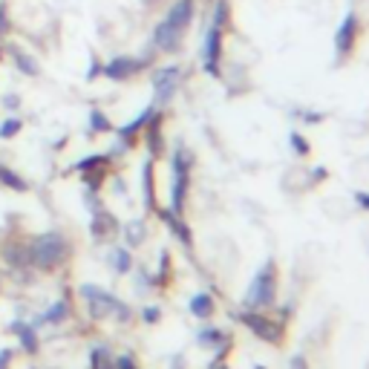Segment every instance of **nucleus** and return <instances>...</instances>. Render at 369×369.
<instances>
[{
	"label": "nucleus",
	"mask_w": 369,
	"mask_h": 369,
	"mask_svg": "<svg viewBox=\"0 0 369 369\" xmlns=\"http://www.w3.org/2000/svg\"><path fill=\"white\" fill-rule=\"evenodd\" d=\"M170 211L174 214H185V202H188V188H190V153L185 144L174 147V156H170Z\"/></svg>",
	"instance_id": "7ed1b4c3"
},
{
	"label": "nucleus",
	"mask_w": 369,
	"mask_h": 369,
	"mask_svg": "<svg viewBox=\"0 0 369 369\" xmlns=\"http://www.w3.org/2000/svg\"><path fill=\"white\" fill-rule=\"evenodd\" d=\"M254 369H265V366H254Z\"/></svg>",
	"instance_id": "ea45409f"
},
{
	"label": "nucleus",
	"mask_w": 369,
	"mask_h": 369,
	"mask_svg": "<svg viewBox=\"0 0 369 369\" xmlns=\"http://www.w3.org/2000/svg\"><path fill=\"white\" fill-rule=\"evenodd\" d=\"M110 165V153H92V156H84L81 162H76L72 167L78 170V174H87V170H95V167H107Z\"/></svg>",
	"instance_id": "4be33fe9"
},
{
	"label": "nucleus",
	"mask_w": 369,
	"mask_h": 369,
	"mask_svg": "<svg viewBox=\"0 0 369 369\" xmlns=\"http://www.w3.org/2000/svg\"><path fill=\"white\" fill-rule=\"evenodd\" d=\"M110 263H113V268H116L118 274H127L130 268H133V257H130L127 249H116V251H110Z\"/></svg>",
	"instance_id": "5701e85b"
},
{
	"label": "nucleus",
	"mask_w": 369,
	"mask_h": 369,
	"mask_svg": "<svg viewBox=\"0 0 369 369\" xmlns=\"http://www.w3.org/2000/svg\"><path fill=\"white\" fill-rule=\"evenodd\" d=\"M288 141H291V151L298 153V156H306L309 153V141L298 133V130H291V136H288Z\"/></svg>",
	"instance_id": "cd10ccee"
},
{
	"label": "nucleus",
	"mask_w": 369,
	"mask_h": 369,
	"mask_svg": "<svg viewBox=\"0 0 369 369\" xmlns=\"http://www.w3.org/2000/svg\"><path fill=\"white\" fill-rule=\"evenodd\" d=\"M277 300V265H274V260H268L260 272L254 274V280H251V286H249V291H245V306L249 309H268Z\"/></svg>",
	"instance_id": "20e7f679"
},
{
	"label": "nucleus",
	"mask_w": 369,
	"mask_h": 369,
	"mask_svg": "<svg viewBox=\"0 0 369 369\" xmlns=\"http://www.w3.org/2000/svg\"><path fill=\"white\" fill-rule=\"evenodd\" d=\"M196 340H200L202 347L216 349V355H219V358H223V355L228 352V335H225L223 329H216V326H205V329H200Z\"/></svg>",
	"instance_id": "2eb2a0df"
},
{
	"label": "nucleus",
	"mask_w": 369,
	"mask_h": 369,
	"mask_svg": "<svg viewBox=\"0 0 369 369\" xmlns=\"http://www.w3.org/2000/svg\"><path fill=\"white\" fill-rule=\"evenodd\" d=\"M90 366H92V369H113L110 349H107V347H92V352H90Z\"/></svg>",
	"instance_id": "393cba45"
},
{
	"label": "nucleus",
	"mask_w": 369,
	"mask_h": 369,
	"mask_svg": "<svg viewBox=\"0 0 369 369\" xmlns=\"http://www.w3.org/2000/svg\"><path fill=\"white\" fill-rule=\"evenodd\" d=\"M67 314H69V306H67V300H58V303H53V306H49L41 317H35V329L38 326H55V323H64L67 321Z\"/></svg>",
	"instance_id": "6ab92c4d"
},
{
	"label": "nucleus",
	"mask_w": 369,
	"mask_h": 369,
	"mask_svg": "<svg viewBox=\"0 0 369 369\" xmlns=\"http://www.w3.org/2000/svg\"><path fill=\"white\" fill-rule=\"evenodd\" d=\"M355 32H358V18H355V12H349L347 18L340 20V27H337V32H335V49H337V55L352 53Z\"/></svg>",
	"instance_id": "9b49d317"
},
{
	"label": "nucleus",
	"mask_w": 369,
	"mask_h": 369,
	"mask_svg": "<svg viewBox=\"0 0 369 369\" xmlns=\"http://www.w3.org/2000/svg\"><path fill=\"white\" fill-rule=\"evenodd\" d=\"M0 185H4V188H12V190H18V193L27 190V179L18 176L15 170L6 167V165H0Z\"/></svg>",
	"instance_id": "412c9836"
},
{
	"label": "nucleus",
	"mask_w": 369,
	"mask_h": 369,
	"mask_svg": "<svg viewBox=\"0 0 369 369\" xmlns=\"http://www.w3.org/2000/svg\"><path fill=\"white\" fill-rule=\"evenodd\" d=\"M355 202H358L363 211H369V193H366V190H358V193H355Z\"/></svg>",
	"instance_id": "f704fd0d"
},
{
	"label": "nucleus",
	"mask_w": 369,
	"mask_h": 369,
	"mask_svg": "<svg viewBox=\"0 0 369 369\" xmlns=\"http://www.w3.org/2000/svg\"><path fill=\"white\" fill-rule=\"evenodd\" d=\"M90 231H92V237H95V239H107L110 234H116V231H118V223H116V216H113L110 211L98 208V211H92Z\"/></svg>",
	"instance_id": "4468645a"
},
{
	"label": "nucleus",
	"mask_w": 369,
	"mask_h": 369,
	"mask_svg": "<svg viewBox=\"0 0 369 369\" xmlns=\"http://www.w3.org/2000/svg\"><path fill=\"white\" fill-rule=\"evenodd\" d=\"M113 366H116V369H136V361H133L130 355H118V358L113 361Z\"/></svg>",
	"instance_id": "473e14b6"
},
{
	"label": "nucleus",
	"mask_w": 369,
	"mask_h": 369,
	"mask_svg": "<svg viewBox=\"0 0 369 369\" xmlns=\"http://www.w3.org/2000/svg\"><path fill=\"white\" fill-rule=\"evenodd\" d=\"M141 321L151 323V326L159 323V321H162V309H159V306H144V309H141Z\"/></svg>",
	"instance_id": "c756f323"
},
{
	"label": "nucleus",
	"mask_w": 369,
	"mask_h": 369,
	"mask_svg": "<svg viewBox=\"0 0 369 369\" xmlns=\"http://www.w3.org/2000/svg\"><path fill=\"white\" fill-rule=\"evenodd\" d=\"M159 219L170 228V234H174V237L185 245V249H190V245H193V237H190V228H188V223L182 219V214H174L170 208H159Z\"/></svg>",
	"instance_id": "f8f14e48"
},
{
	"label": "nucleus",
	"mask_w": 369,
	"mask_h": 369,
	"mask_svg": "<svg viewBox=\"0 0 369 369\" xmlns=\"http://www.w3.org/2000/svg\"><path fill=\"white\" fill-rule=\"evenodd\" d=\"M202 69L208 76L219 78L223 76V27L219 23H211L205 41H202Z\"/></svg>",
	"instance_id": "423d86ee"
},
{
	"label": "nucleus",
	"mask_w": 369,
	"mask_h": 369,
	"mask_svg": "<svg viewBox=\"0 0 369 369\" xmlns=\"http://www.w3.org/2000/svg\"><path fill=\"white\" fill-rule=\"evenodd\" d=\"M182 81V67H165V69H156L153 72V95H156V102L165 104L174 98L176 87Z\"/></svg>",
	"instance_id": "1a4fd4ad"
},
{
	"label": "nucleus",
	"mask_w": 369,
	"mask_h": 369,
	"mask_svg": "<svg viewBox=\"0 0 369 369\" xmlns=\"http://www.w3.org/2000/svg\"><path fill=\"white\" fill-rule=\"evenodd\" d=\"M67 257V239L58 231H46L41 237L32 239V249H29V263L49 272V268L61 265Z\"/></svg>",
	"instance_id": "39448f33"
},
{
	"label": "nucleus",
	"mask_w": 369,
	"mask_h": 369,
	"mask_svg": "<svg viewBox=\"0 0 369 369\" xmlns=\"http://www.w3.org/2000/svg\"><path fill=\"white\" fill-rule=\"evenodd\" d=\"M237 321H239L245 329H249V332H254L260 340H265V343H280V337H283V326H280L277 321H268V317L260 314L257 309L239 312Z\"/></svg>",
	"instance_id": "0eeeda50"
},
{
	"label": "nucleus",
	"mask_w": 369,
	"mask_h": 369,
	"mask_svg": "<svg viewBox=\"0 0 369 369\" xmlns=\"http://www.w3.org/2000/svg\"><path fill=\"white\" fill-rule=\"evenodd\" d=\"M6 53H9V58H12V64H15V69L20 72V76H27V78H38V76H41V64H38V58H35L32 53H27L23 46L9 43V46H6Z\"/></svg>",
	"instance_id": "9d476101"
},
{
	"label": "nucleus",
	"mask_w": 369,
	"mask_h": 369,
	"mask_svg": "<svg viewBox=\"0 0 369 369\" xmlns=\"http://www.w3.org/2000/svg\"><path fill=\"white\" fill-rule=\"evenodd\" d=\"M147 147H151L153 159L162 156V151H165V144H162V113L159 110L151 116V121H147Z\"/></svg>",
	"instance_id": "a211bd4d"
},
{
	"label": "nucleus",
	"mask_w": 369,
	"mask_h": 369,
	"mask_svg": "<svg viewBox=\"0 0 369 369\" xmlns=\"http://www.w3.org/2000/svg\"><path fill=\"white\" fill-rule=\"evenodd\" d=\"M20 127H23V121L18 116L4 118V121H0V139H15L20 133Z\"/></svg>",
	"instance_id": "bb28decb"
},
{
	"label": "nucleus",
	"mask_w": 369,
	"mask_h": 369,
	"mask_svg": "<svg viewBox=\"0 0 369 369\" xmlns=\"http://www.w3.org/2000/svg\"><path fill=\"white\" fill-rule=\"evenodd\" d=\"M141 188H144V205L156 208V185H153V159H147L141 167Z\"/></svg>",
	"instance_id": "aec40b11"
},
{
	"label": "nucleus",
	"mask_w": 369,
	"mask_h": 369,
	"mask_svg": "<svg viewBox=\"0 0 369 369\" xmlns=\"http://www.w3.org/2000/svg\"><path fill=\"white\" fill-rule=\"evenodd\" d=\"M188 312L196 317V321H208V317L214 314V298H211L208 291L193 294V298L188 300Z\"/></svg>",
	"instance_id": "f3484780"
},
{
	"label": "nucleus",
	"mask_w": 369,
	"mask_h": 369,
	"mask_svg": "<svg viewBox=\"0 0 369 369\" xmlns=\"http://www.w3.org/2000/svg\"><path fill=\"white\" fill-rule=\"evenodd\" d=\"M291 366H294V369H309V366H306V358H300V355L291 358Z\"/></svg>",
	"instance_id": "e433bc0d"
},
{
	"label": "nucleus",
	"mask_w": 369,
	"mask_h": 369,
	"mask_svg": "<svg viewBox=\"0 0 369 369\" xmlns=\"http://www.w3.org/2000/svg\"><path fill=\"white\" fill-rule=\"evenodd\" d=\"M90 130L92 133H110L113 125H110V118L102 110H90Z\"/></svg>",
	"instance_id": "a878e982"
},
{
	"label": "nucleus",
	"mask_w": 369,
	"mask_h": 369,
	"mask_svg": "<svg viewBox=\"0 0 369 369\" xmlns=\"http://www.w3.org/2000/svg\"><path fill=\"white\" fill-rule=\"evenodd\" d=\"M153 113H156V107L151 104V107H144V110H141V113H139V116L130 121V125H121V127H118V141L125 144V147H133L136 136H139V133L147 127V121H151V116H153Z\"/></svg>",
	"instance_id": "ddd939ff"
},
{
	"label": "nucleus",
	"mask_w": 369,
	"mask_h": 369,
	"mask_svg": "<svg viewBox=\"0 0 369 369\" xmlns=\"http://www.w3.org/2000/svg\"><path fill=\"white\" fill-rule=\"evenodd\" d=\"M9 332H12V335H18L23 352H29V355H35V352H38V335H35V326H32V323L15 321V323L9 326Z\"/></svg>",
	"instance_id": "dca6fc26"
},
{
	"label": "nucleus",
	"mask_w": 369,
	"mask_h": 369,
	"mask_svg": "<svg viewBox=\"0 0 369 369\" xmlns=\"http://www.w3.org/2000/svg\"><path fill=\"white\" fill-rule=\"evenodd\" d=\"M4 107L6 110H18L20 107V95H4Z\"/></svg>",
	"instance_id": "72a5a7b5"
},
{
	"label": "nucleus",
	"mask_w": 369,
	"mask_h": 369,
	"mask_svg": "<svg viewBox=\"0 0 369 369\" xmlns=\"http://www.w3.org/2000/svg\"><path fill=\"white\" fill-rule=\"evenodd\" d=\"M125 239H127L130 249H139V245L144 242V223L141 219H133V223L125 225Z\"/></svg>",
	"instance_id": "b1692460"
},
{
	"label": "nucleus",
	"mask_w": 369,
	"mask_h": 369,
	"mask_svg": "<svg viewBox=\"0 0 369 369\" xmlns=\"http://www.w3.org/2000/svg\"><path fill=\"white\" fill-rule=\"evenodd\" d=\"M216 369H228V366H216Z\"/></svg>",
	"instance_id": "58836bf2"
},
{
	"label": "nucleus",
	"mask_w": 369,
	"mask_h": 369,
	"mask_svg": "<svg viewBox=\"0 0 369 369\" xmlns=\"http://www.w3.org/2000/svg\"><path fill=\"white\" fill-rule=\"evenodd\" d=\"M139 69H144L141 58H136V55H116L107 64H102V76L110 78V81H127V78L136 76Z\"/></svg>",
	"instance_id": "6e6552de"
},
{
	"label": "nucleus",
	"mask_w": 369,
	"mask_h": 369,
	"mask_svg": "<svg viewBox=\"0 0 369 369\" xmlns=\"http://www.w3.org/2000/svg\"><path fill=\"white\" fill-rule=\"evenodd\" d=\"M12 32V18H9V6L0 0V38H6Z\"/></svg>",
	"instance_id": "c85d7f7f"
},
{
	"label": "nucleus",
	"mask_w": 369,
	"mask_h": 369,
	"mask_svg": "<svg viewBox=\"0 0 369 369\" xmlns=\"http://www.w3.org/2000/svg\"><path fill=\"white\" fill-rule=\"evenodd\" d=\"M190 20H193V0H176V4L167 9V15L156 23L153 46L162 49V53H176L185 38V29L190 27Z\"/></svg>",
	"instance_id": "f257e3e1"
},
{
	"label": "nucleus",
	"mask_w": 369,
	"mask_h": 369,
	"mask_svg": "<svg viewBox=\"0 0 369 369\" xmlns=\"http://www.w3.org/2000/svg\"><path fill=\"white\" fill-rule=\"evenodd\" d=\"M9 358H12L9 349H0V369H6V366H9Z\"/></svg>",
	"instance_id": "c9c22d12"
},
{
	"label": "nucleus",
	"mask_w": 369,
	"mask_h": 369,
	"mask_svg": "<svg viewBox=\"0 0 369 369\" xmlns=\"http://www.w3.org/2000/svg\"><path fill=\"white\" fill-rule=\"evenodd\" d=\"M98 76H102V61L92 55V58H90V69H87V81H95Z\"/></svg>",
	"instance_id": "2f4dec72"
},
{
	"label": "nucleus",
	"mask_w": 369,
	"mask_h": 369,
	"mask_svg": "<svg viewBox=\"0 0 369 369\" xmlns=\"http://www.w3.org/2000/svg\"><path fill=\"white\" fill-rule=\"evenodd\" d=\"M167 268H170V257L162 251V263H159V274H156V280H153V286H165L167 283Z\"/></svg>",
	"instance_id": "7c9ffc66"
},
{
	"label": "nucleus",
	"mask_w": 369,
	"mask_h": 369,
	"mask_svg": "<svg viewBox=\"0 0 369 369\" xmlns=\"http://www.w3.org/2000/svg\"><path fill=\"white\" fill-rule=\"evenodd\" d=\"M81 298L87 300V309H90V317H95V321H104V317H118L121 323H127L133 312L127 303H121L116 294L104 291L102 286H92V283H84L81 286Z\"/></svg>",
	"instance_id": "f03ea898"
},
{
	"label": "nucleus",
	"mask_w": 369,
	"mask_h": 369,
	"mask_svg": "<svg viewBox=\"0 0 369 369\" xmlns=\"http://www.w3.org/2000/svg\"><path fill=\"white\" fill-rule=\"evenodd\" d=\"M0 58H4V38H0Z\"/></svg>",
	"instance_id": "4c0bfd02"
}]
</instances>
